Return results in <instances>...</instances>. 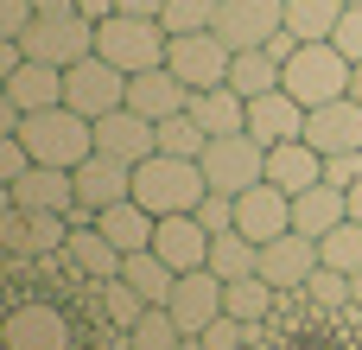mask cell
I'll return each mask as SVG.
<instances>
[{
  "label": "cell",
  "instance_id": "20",
  "mask_svg": "<svg viewBox=\"0 0 362 350\" xmlns=\"http://www.w3.org/2000/svg\"><path fill=\"white\" fill-rule=\"evenodd\" d=\"M64 261H70V268H76L89 287H102V281H115V274H121V261H127V255H121V249L102 236V223H95V217H83V223H70Z\"/></svg>",
  "mask_w": 362,
  "mask_h": 350
},
{
  "label": "cell",
  "instance_id": "21",
  "mask_svg": "<svg viewBox=\"0 0 362 350\" xmlns=\"http://www.w3.org/2000/svg\"><path fill=\"white\" fill-rule=\"evenodd\" d=\"M305 140H312L318 153H356L362 147V102L356 96H337V102L312 108V115H305Z\"/></svg>",
  "mask_w": 362,
  "mask_h": 350
},
{
  "label": "cell",
  "instance_id": "7",
  "mask_svg": "<svg viewBox=\"0 0 362 350\" xmlns=\"http://www.w3.org/2000/svg\"><path fill=\"white\" fill-rule=\"evenodd\" d=\"M64 102H70L76 115L102 121L108 108H121V102H127V70H115L102 51H89L83 64H70V70H64Z\"/></svg>",
  "mask_w": 362,
  "mask_h": 350
},
{
  "label": "cell",
  "instance_id": "3",
  "mask_svg": "<svg viewBox=\"0 0 362 350\" xmlns=\"http://www.w3.org/2000/svg\"><path fill=\"white\" fill-rule=\"evenodd\" d=\"M19 140L32 147V159L38 166H83L89 153H95V121L89 115H76L70 102H57V108H38V115H25L19 121Z\"/></svg>",
  "mask_w": 362,
  "mask_h": 350
},
{
  "label": "cell",
  "instance_id": "42",
  "mask_svg": "<svg viewBox=\"0 0 362 350\" xmlns=\"http://www.w3.org/2000/svg\"><path fill=\"white\" fill-rule=\"evenodd\" d=\"M331 45H337V51H344L350 64H362V6H344V19H337Z\"/></svg>",
  "mask_w": 362,
  "mask_h": 350
},
{
  "label": "cell",
  "instance_id": "41",
  "mask_svg": "<svg viewBox=\"0 0 362 350\" xmlns=\"http://www.w3.org/2000/svg\"><path fill=\"white\" fill-rule=\"evenodd\" d=\"M197 217H204L210 236H223V230H235V198H229V191H210V198L197 204Z\"/></svg>",
  "mask_w": 362,
  "mask_h": 350
},
{
  "label": "cell",
  "instance_id": "27",
  "mask_svg": "<svg viewBox=\"0 0 362 350\" xmlns=\"http://www.w3.org/2000/svg\"><path fill=\"white\" fill-rule=\"evenodd\" d=\"M102 236L121 249V255H140V249H153V230H159V217L146 210V204H134V198H121V204H108L102 217Z\"/></svg>",
  "mask_w": 362,
  "mask_h": 350
},
{
  "label": "cell",
  "instance_id": "26",
  "mask_svg": "<svg viewBox=\"0 0 362 350\" xmlns=\"http://www.w3.org/2000/svg\"><path fill=\"white\" fill-rule=\"evenodd\" d=\"M344 217H350V191L344 185H312V191L293 198V230H305V236H331Z\"/></svg>",
  "mask_w": 362,
  "mask_h": 350
},
{
  "label": "cell",
  "instance_id": "5",
  "mask_svg": "<svg viewBox=\"0 0 362 350\" xmlns=\"http://www.w3.org/2000/svg\"><path fill=\"white\" fill-rule=\"evenodd\" d=\"M204 179H210V191H229V198H242L248 185H261L267 179V140H255L248 128L242 134H210V147H204Z\"/></svg>",
  "mask_w": 362,
  "mask_h": 350
},
{
  "label": "cell",
  "instance_id": "9",
  "mask_svg": "<svg viewBox=\"0 0 362 350\" xmlns=\"http://www.w3.org/2000/svg\"><path fill=\"white\" fill-rule=\"evenodd\" d=\"M165 64H172L191 89H216V83H229L235 51H229L216 32H178V38L165 45Z\"/></svg>",
  "mask_w": 362,
  "mask_h": 350
},
{
  "label": "cell",
  "instance_id": "24",
  "mask_svg": "<svg viewBox=\"0 0 362 350\" xmlns=\"http://www.w3.org/2000/svg\"><path fill=\"white\" fill-rule=\"evenodd\" d=\"M267 179L299 198V191L325 185V153H318L312 140H280V147H267Z\"/></svg>",
  "mask_w": 362,
  "mask_h": 350
},
{
  "label": "cell",
  "instance_id": "11",
  "mask_svg": "<svg viewBox=\"0 0 362 350\" xmlns=\"http://www.w3.org/2000/svg\"><path fill=\"white\" fill-rule=\"evenodd\" d=\"M286 26V0H223L216 6V38L229 51H255Z\"/></svg>",
  "mask_w": 362,
  "mask_h": 350
},
{
  "label": "cell",
  "instance_id": "14",
  "mask_svg": "<svg viewBox=\"0 0 362 350\" xmlns=\"http://www.w3.org/2000/svg\"><path fill=\"white\" fill-rule=\"evenodd\" d=\"M235 230H242L248 242H274V236H286V230H293V191H280L274 179L248 185V191L235 198Z\"/></svg>",
  "mask_w": 362,
  "mask_h": 350
},
{
  "label": "cell",
  "instance_id": "37",
  "mask_svg": "<svg viewBox=\"0 0 362 350\" xmlns=\"http://www.w3.org/2000/svg\"><path fill=\"white\" fill-rule=\"evenodd\" d=\"M216 6L223 0H165V13H159V26L178 38V32H216Z\"/></svg>",
  "mask_w": 362,
  "mask_h": 350
},
{
  "label": "cell",
  "instance_id": "22",
  "mask_svg": "<svg viewBox=\"0 0 362 350\" xmlns=\"http://www.w3.org/2000/svg\"><path fill=\"white\" fill-rule=\"evenodd\" d=\"M153 249L178 268V274H191V268H210V230H204V217L197 210H185V217H159V230H153Z\"/></svg>",
  "mask_w": 362,
  "mask_h": 350
},
{
  "label": "cell",
  "instance_id": "39",
  "mask_svg": "<svg viewBox=\"0 0 362 350\" xmlns=\"http://www.w3.org/2000/svg\"><path fill=\"white\" fill-rule=\"evenodd\" d=\"M248 338H255V325H242V319H229V312L210 319V325L197 332V344H204V350H248Z\"/></svg>",
  "mask_w": 362,
  "mask_h": 350
},
{
  "label": "cell",
  "instance_id": "49",
  "mask_svg": "<svg viewBox=\"0 0 362 350\" xmlns=\"http://www.w3.org/2000/svg\"><path fill=\"white\" fill-rule=\"evenodd\" d=\"M350 96H356V102H362V64H356V83H350Z\"/></svg>",
  "mask_w": 362,
  "mask_h": 350
},
{
  "label": "cell",
  "instance_id": "35",
  "mask_svg": "<svg viewBox=\"0 0 362 350\" xmlns=\"http://www.w3.org/2000/svg\"><path fill=\"white\" fill-rule=\"evenodd\" d=\"M204 147H210V134L191 121V108H185V115H165V121H159V153H178V159H204Z\"/></svg>",
  "mask_w": 362,
  "mask_h": 350
},
{
  "label": "cell",
  "instance_id": "18",
  "mask_svg": "<svg viewBox=\"0 0 362 350\" xmlns=\"http://www.w3.org/2000/svg\"><path fill=\"white\" fill-rule=\"evenodd\" d=\"M305 102L286 96V89H267V96H248V134L280 147V140H305Z\"/></svg>",
  "mask_w": 362,
  "mask_h": 350
},
{
  "label": "cell",
  "instance_id": "32",
  "mask_svg": "<svg viewBox=\"0 0 362 350\" xmlns=\"http://www.w3.org/2000/svg\"><path fill=\"white\" fill-rule=\"evenodd\" d=\"M229 83H235L242 96H267V89H280V57H274L267 45H255V51H235V64H229Z\"/></svg>",
  "mask_w": 362,
  "mask_h": 350
},
{
  "label": "cell",
  "instance_id": "36",
  "mask_svg": "<svg viewBox=\"0 0 362 350\" xmlns=\"http://www.w3.org/2000/svg\"><path fill=\"white\" fill-rule=\"evenodd\" d=\"M102 319H108L115 332H134V325L146 319V300H140V293L115 274V281H102Z\"/></svg>",
  "mask_w": 362,
  "mask_h": 350
},
{
  "label": "cell",
  "instance_id": "44",
  "mask_svg": "<svg viewBox=\"0 0 362 350\" xmlns=\"http://www.w3.org/2000/svg\"><path fill=\"white\" fill-rule=\"evenodd\" d=\"M38 19L32 0H0V38H25V26Z\"/></svg>",
  "mask_w": 362,
  "mask_h": 350
},
{
  "label": "cell",
  "instance_id": "4",
  "mask_svg": "<svg viewBox=\"0 0 362 350\" xmlns=\"http://www.w3.org/2000/svg\"><path fill=\"white\" fill-rule=\"evenodd\" d=\"M165 45H172V32H165L159 19L115 13V19H102V26H95V51H102L115 70H127V77H140V70L165 64Z\"/></svg>",
  "mask_w": 362,
  "mask_h": 350
},
{
  "label": "cell",
  "instance_id": "40",
  "mask_svg": "<svg viewBox=\"0 0 362 350\" xmlns=\"http://www.w3.org/2000/svg\"><path fill=\"white\" fill-rule=\"evenodd\" d=\"M38 159H32V147L19 140V134H0V185H13V179H25Z\"/></svg>",
  "mask_w": 362,
  "mask_h": 350
},
{
  "label": "cell",
  "instance_id": "12",
  "mask_svg": "<svg viewBox=\"0 0 362 350\" xmlns=\"http://www.w3.org/2000/svg\"><path fill=\"white\" fill-rule=\"evenodd\" d=\"M318 261H325L318 236H305V230H286V236L261 242V281H274L280 293H305V281H312Z\"/></svg>",
  "mask_w": 362,
  "mask_h": 350
},
{
  "label": "cell",
  "instance_id": "17",
  "mask_svg": "<svg viewBox=\"0 0 362 350\" xmlns=\"http://www.w3.org/2000/svg\"><path fill=\"white\" fill-rule=\"evenodd\" d=\"M0 102H13L19 115L57 108V102H64V64H38V57H25L13 77H0Z\"/></svg>",
  "mask_w": 362,
  "mask_h": 350
},
{
  "label": "cell",
  "instance_id": "30",
  "mask_svg": "<svg viewBox=\"0 0 362 350\" xmlns=\"http://www.w3.org/2000/svg\"><path fill=\"white\" fill-rule=\"evenodd\" d=\"M210 268L223 281H248V274H261V242H248L242 230H223V236H210Z\"/></svg>",
  "mask_w": 362,
  "mask_h": 350
},
{
  "label": "cell",
  "instance_id": "23",
  "mask_svg": "<svg viewBox=\"0 0 362 350\" xmlns=\"http://www.w3.org/2000/svg\"><path fill=\"white\" fill-rule=\"evenodd\" d=\"M6 350H70V319L57 306H13L6 312Z\"/></svg>",
  "mask_w": 362,
  "mask_h": 350
},
{
  "label": "cell",
  "instance_id": "29",
  "mask_svg": "<svg viewBox=\"0 0 362 350\" xmlns=\"http://www.w3.org/2000/svg\"><path fill=\"white\" fill-rule=\"evenodd\" d=\"M280 306V287L274 281H261V274H248V281H229V293H223V312L229 319H242V325H267V312Z\"/></svg>",
  "mask_w": 362,
  "mask_h": 350
},
{
  "label": "cell",
  "instance_id": "8",
  "mask_svg": "<svg viewBox=\"0 0 362 350\" xmlns=\"http://www.w3.org/2000/svg\"><path fill=\"white\" fill-rule=\"evenodd\" d=\"M64 242H70V217H64V210H13V204H6V217H0V249H6L13 261H25V255H64Z\"/></svg>",
  "mask_w": 362,
  "mask_h": 350
},
{
  "label": "cell",
  "instance_id": "33",
  "mask_svg": "<svg viewBox=\"0 0 362 350\" xmlns=\"http://www.w3.org/2000/svg\"><path fill=\"white\" fill-rule=\"evenodd\" d=\"M121 350H185V332L165 306H146V319L134 332H121Z\"/></svg>",
  "mask_w": 362,
  "mask_h": 350
},
{
  "label": "cell",
  "instance_id": "28",
  "mask_svg": "<svg viewBox=\"0 0 362 350\" xmlns=\"http://www.w3.org/2000/svg\"><path fill=\"white\" fill-rule=\"evenodd\" d=\"M121 281L146 300V306H172V287H178V268L159 255V249H140V255H127L121 261Z\"/></svg>",
  "mask_w": 362,
  "mask_h": 350
},
{
  "label": "cell",
  "instance_id": "15",
  "mask_svg": "<svg viewBox=\"0 0 362 350\" xmlns=\"http://www.w3.org/2000/svg\"><path fill=\"white\" fill-rule=\"evenodd\" d=\"M0 198L13 204V210H76V172L70 166H32L25 179H13V185H0Z\"/></svg>",
  "mask_w": 362,
  "mask_h": 350
},
{
  "label": "cell",
  "instance_id": "16",
  "mask_svg": "<svg viewBox=\"0 0 362 350\" xmlns=\"http://www.w3.org/2000/svg\"><path fill=\"white\" fill-rule=\"evenodd\" d=\"M127 108H140L146 121H165V115H185L191 108V83L172 70V64H153L140 77H127Z\"/></svg>",
  "mask_w": 362,
  "mask_h": 350
},
{
  "label": "cell",
  "instance_id": "43",
  "mask_svg": "<svg viewBox=\"0 0 362 350\" xmlns=\"http://www.w3.org/2000/svg\"><path fill=\"white\" fill-rule=\"evenodd\" d=\"M325 185H362V147L356 153H325Z\"/></svg>",
  "mask_w": 362,
  "mask_h": 350
},
{
  "label": "cell",
  "instance_id": "46",
  "mask_svg": "<svg viewBox=\"0 0 362 350\" xmlns=\"http://www.w3.org/2000/svg\"><path fill=\"white\" fill-rule=\"evenodd\" d=\"M38 13H76V0H32Z\"/></svg>",
  "mask_w": 362,
  "mask_h": 350
},
{
  "label": "cell",
  "instance_id": "25",
  "mask_svg": "<svg viewBox=\"0 0 362 350\" xmlns=\"http://www.w3.org/2000/svg\"><path fill=\"white\" fill-rule=\"evenodd\" d=\"M191 121L204 134H242L248 128V96L235 83H216V89H191Z\"/></svg>",
  "mask_w": 362,
  "mask_h": 350
},
{
  "label": "cell",
  "instance_id": "6",
  "mask_svg": "<svg viewBox=\"0 0 362 350\" xmlns=\"http://www.w3.org/2000/svg\"><path fill=\"white\" fill-rule=\"evenodd\" d=\"M25 57H38V64H83L89 51H95V26L83 19V13H38L32 26H25Z\"/></svg>",
  "mask_w": 362,
  "mask_h": 350
},
{
  "label": "cell",
  "instance_id": "45",
  "mask_svg": "<svg viewBox=\"0 0 362 350\" xmlns=\"http://www.w3.org/2000/svg\"><path fill=\"white\" fill-rule=\"evenodd\" d=\"M121 13H134V19H159L165 0H121Z\"/></svg>",
  "mask_w": 362,
  "mask_h": 350
},
{
  "label": "cell",
  "instance_id": "31",
  "mask_svg": "<svg viewBox=\"0 0 362 350\" xmlns=\"http://www.w3.org/2000/svg\"><path fill=\"white\" fill-rule=\"evenodd\" d=\"M344 6H350V0H286V32H293L299 45L331 38L337 19H344Z\"/></svg>",
  "mask_w": 362,
  "mask_h": 350
},
{
  "label": "cell",
  "instance_id": "10",
  "mask_svg": "<svg viewBox=\"0 0 362 350\" xmlns=\"http://www.w3.org/2000/svg\"><path fill=\"white\" fill-rule=\"evenodd\" d=\"M95 153H108V159H121V166H140V159H153L159 153V121H146L140 108H108L102 121H95Z\"/></svg>",
  "mask_w": 362,
  "mask_h": 350
},
{
  "label": "cell",
  "instance_id": "34",
  "mask_svg": "<svg viewBox=\"0 0 362 350\" xmlns=\"http://www.w3.org/2000/svg\"><path fill=\"white\" fill-rule=\"evenodd\" d=\"M318 255H325V268L362 274V223H356V217H344L331 236H318Z\"/></svg>",
  "mask_w": 362,
  "mask_h": 350
},
{
  "label": "cell",
  "instance_id": "48",
  "mask_svg": "<svg viewBox=\"0 0 362 350\" xmlns=\"http://www.w3.org/2000/svg\"><path fill=\"white\" fill-rule=\"evenodd\" d=\"M350 306H362V274H350Z\"/></svg>",
  "mask_w": 362,
  "mask_h": 350
},
{
  "label": "cell",
  "instance_id": "38",
  "mask_svg": "<svg viewBox=\"0 0 362 350\" xmlns=\"http://www.w3.org/2000/svg\"><path fill=\"white\" fill-rule=\"evenodd\" d=\"M305 300H312V306H325V312H331V306H350V274L318 261V268H312V281H305Z\"/></svg>",
  "mask_w": 362,
  "mask_h": 350
},
{
  "label": "cell",
  "instance_id": "1",
  "mask_svg": "<svg viewBox=\"0 0 362 350\" xmlns=\"http://www.w3.org/2000/svg\"><path fill=\"white\" fill-rule=\"evenodd\" d=\"M210 198V179L197 159H178V153H153L134 166V204H146L153 217H185Z\"/></svg>",
  "mask_w": 362,
  "mask_h": 350
},
{
  "label": "cell",
  "instance_id": "50",
  "mask_svg": "<svg viewBox=\"0 0 362 350\" xmlns=\"http://www.w3.org/2000/svg\"><path fill=\"white\" fill-rule=\"evenodd\" d=\"M185 350H204V344H197V338H185Z\"/></svg>",
  "mask_w": 362,
  "mask_h": 350
},
{
  "label": "cell",
  "instance_id": "2",
  "mask_svg": "<svg viewBox=\"0 0 362 350\" xmlns=\"http://www.w3.org/2000/svg\"><path fill=\"white\" fill-rule=\"evenodd\" d=\"M350 83H356V64H350L331 38H312V45H299V51L280 64V89L299 96L305 108H325V102L350 96Z\"/></svg>",
  "mask_w": 362,
  "mask_h": 350
},
{
  "label": "cell",
  "instance_id": "51",
  "mask_svg": "<svg viewBox=\"0 0 362 350\" xmlns=\"http://www.w3.org/2000/svg\"><path fill=\"white\" fill-rule=\"evenodd\" d=\"M350 6H362V0H350Z\"/></svg>",
  "mask_w": 362,
  "mask_h": 350
},
{
  "label": "cell",
  "instance_id": "19",
  "mask_svg": "<svg viewBox=\"0 0 362 350\" xmlns=\"http://www.w3.org/2000/svg\"><path fill=\"white\" fill-rule=\"evenodd\" d=\"M121 198H134V166H121V159H108V153H89V159L76 166V204H83L89 217H102V210L121 204Z\"/></svg>",
  "mask_w": 362,
  "mask_h": 350
},
{
  "label": "cell",
  "instance_id": "13",
  "mask_svg": "<svg viewBox=\"0 0 362 350\" xmlns=\"http://www.w3.org/2000/svg\"><path fill=\"white\" fill-rule=\"evenodd\" d=\"M223 293H229V281L216 274V268H191V274H178V287H172V319H178V332L185 338H197L210 319H223Z\"/></svg>",
  "mask_w": 362,
  "mask_h": 350
},
{
  "label": "cell",
  "instance_id": "47",
  "mask_svg": "<svg viewBox=\"0 0 362 350\" xmlns=\"http://www.w3.org/2000/svg\"><path fill=\"white\" fill-rule=\"evenodd\" d=\"M350 217L362 223V185H350Z\"/></svg>",
  "mask_w": 362,
  "mask_h": 350
}]
</instances>
